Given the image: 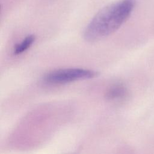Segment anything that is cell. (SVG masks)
Segmentation results:
<instances>
[{"mask_svg": "<svg viewBox=\"0 0 154 154\" xmlns=\"http://www.w3.org/2000/svg\"><path fill=\"white\" fill-rule=\"evenodd\" d=\"M135 3L136 0H120L102 8L86 26L85 40L96 42L113 34L129 18Z\"/></svg>", "mask_w": 154, "mask_h": 154, "instance_id": "1", "label": "cell"}, {"mask_svg": "<svg viewBox=\"0 0 154 154\" xmlns=\"http://www.w3.org/2000/svg\"><path fill=\"white\" fill-rule=\"evenodd\" d=\"M97 72L90 69L78 67L63 68L52 70L43 76V81L49 85H62L77 81L92 79Z\"/></svg>", "mask_w": 154, "mask_h": 154, "instance_id": "2", "label": "cell"}, {"mask_svg": "<svg viewBox=\"0 0 154 154\" xmlns=\"http://www.w3.org/2000/svg\"><path fill=\"white\" fill-rule=\"evenodd\" d=\"M127 90L121 83H115L111 85L106 91V97L111 100H119L126 96Z\"/></svg>", "mask_w": 154, "mask_h": 154, "instance_id": "3", "label": "cell"}, {"mask_svg": "<svg viewBox=\"0 0 154 154\" xmlns=\"http://www.w3.org/2000/svg\"><path fill=\"white\" fill-rule=\"evenodd\" d=\"M35 36L34 34H29L26 36L20 42L17 43L13 49V54L14 55H19L26 51L35 42Z\"/></svg>", "mask_w": 154, "mask_h": 154, "instance_id": "4", "label": "cell"}]
</instances>
